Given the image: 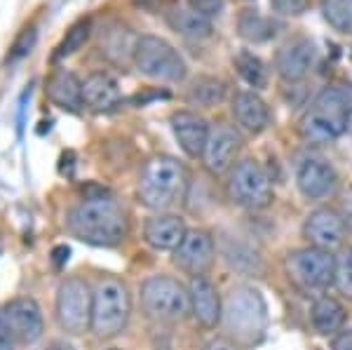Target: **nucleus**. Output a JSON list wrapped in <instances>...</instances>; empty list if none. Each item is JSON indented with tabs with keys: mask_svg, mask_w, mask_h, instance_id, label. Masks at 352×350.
<instances>
[{
	"mask_svg": "<svg viewBox=\"0 0 352 350\" xmlns=\"http://www.w3.org/2000/svg\"><path fill=\"white\" fill-rule=\"evenodd\" d=\"M66 228L73 238L92 247H118L129 233L122 207L109 195L85 197L78 202L68 212Z\"/></svg>",
	"mask_w": 352,
	"mask_h": 350,
	"instance_id": "f257e3e1",
	"label": "nucleus"
},
{
	"mask_svg": "<svg viewBox=\"0 0 352 350\" xmlns=\"http://www.w3.org/2000/svg\"><path fill=\"white\" fill-rule=\"evenodd\" d=\"M188 193V172L184 162L172 155H155L141 169L136 195L144 207L153 212H167L184 202Z\"/></svg>",
	"mask_w": 352,
	"mask_h": 350,
	"instance_id": "f03ea898",
	"label": "nucleus"
},
{
	"mask_svg": "<svg viewBox=\"0 0 352 350\" xmlns=\"http://www.w3.org/2000/svg\"><path fill=\"white\" fill-rule=\"evenodd\" d=\"M350 89L324 87L308 106L298 122V134L305 144L322 146L331 144L348 132Z\"/></svg>",
	"mask_w": 352,
	"mask_h": 350,
	"instance_id": "7ed1b4c3",
	"label": "nucleus"
},
{
	"mask_svg": "<svg viewBox=\"0 0 352 350\" xmlns=\"http://www.w3.org/2000/svg\"><path fill=\"white\" fill-rule=\"evenodd\" d=\"M268 303L249 285H237L223 301V325L230 338L242 346H256L268 331Z\"/></svg>",
	"mask_w": 352,
	"mask_h": 350,
	"instance_id": "20e7f679",
	"label": "nucleus"
},
{
	"mask_svg": "<svg viewBox=\"0 0 352 350\" xmlns=\"http://www.w3.org/2000/svg\"><path fill=\"white\" fill-rule=\"evenodd\" d=\"M141 308L155 325H179L190 315V294L184 282L153 275L141 285Z\"/></svg>",
	"mask_w": 352,
	"mask_h": 350,
	"instance_id": "39448f33",
	"label": "nucleus"
},
{
	"mask_svg": "<svg viewBox=\"0 0 352 350\" xmlns=\"http://www.w3.org/2000/svg\"><path fill=\"white\" fill-rule=\"evenodd\" d=\"M132 315V296L124 282L104 278L94 287L92 301V331L96 338H116L127 329Z\"/></svg>",
	"mask_w": 352,
	"mask_h": 350,
	"instance_id": "423d86ee",
	"label": "nucleus"
},
{
	"mask_svg": "<svg viewBox=\"0 0 352 350\" xmlns=\"http://www.w3.org/2000/svg\"><path fill=\"white\" fill-rule=\"evenodd\" d=\"M92 301L94 289L82 278H66L61 280L54 298V318L61 331L71 336H80L92 329Z\"/></svg>",
	"mask_w": 352,
	"mask_h": 350,
	"instance_id": "0eeeda50",
	"label": "nucleus"
},
{
	"mask_svg": "<svg viewBox=\"0 0 352 350\" xmlns=\"http://www.w3.org/2000/svg\"><path fill=\"white\" fill-rule=\"evenodd\" d=\"M134 66L146 78L157 83H184L188 76L186 59L172 43H167L160 36H141Z\"/></svg>",
	"mask_w": 352,
	"mask_h": 350,
	"instance_id": "6e6552de",
	"label": "nucleus"
},
{
	"mask_svg": "<svg viewBox=\"0 0 352 350\" xmlns=\"http://www.w3.org/2000/svg\"><path fill=\"white\" fill-rule=\"evenodd\" d=\"M287 273L294 285L305 292H322L333 285L336 278V256L320 247H303L287 256Z\"/></svg>",
	"mask_w": 352,
	"mask_h": 350,
	"instance_id": "1a4fd4ad",
	"label": "nucleus"
},
{
	"mask_svg": "<svg viewBox=\"0 0 352 350\" xmlns=\"http://www.w3.org/2000/svg\"><path fill=\"white\" fill-rule=\"evenodd\" d=\"M228 197L235 205L249 210H263L272 202V184L265 169L254 160H240L230 169L226 182Z\"/></svg>",
	"mask_w": 352,
	"mask_h": 350,
	"instance_id": "9d476101",
	"label": "nucleus"
},
{
	"mask_svg": "<svg viewBox=\"0 0 352 350\" xmlns=\"http://www.w3.org/2000/svg\"><path fill=\"white\" fill-rule=\"evenodd\" d=\"M0 320L3 325L10 329V334L16 338V343H31L41 341L43 331H45V320H43V310L33 298L19 296L12 298L10 303H5L0 310Z\"/></svg>",
	"mask_w": 352,
	"mask_h": 350,
	"instance_id": "9b49d317",
	"label": "nucleus"
},
{
	"mask_svg": "<svg viewBox=\"0 0 352 350\" xmlns=\"http://www.w3.org/2000/svg\"><path fill=\"white\" fill-rule=\"evenodd\" d=\"M217 259V245H214L212 233L202 228H192L186 233L181 245L174 250V266L188 275H204L214 266Z\"/></svg>",
	"mask_w": 352,
	"mask_h": 350,
	"instance_id": "f8f14e48",
	"label": "nucleus"
},
{
	"mask_svg": "<svg viewBox=\"0 0 352 350\" xmlns=\"http://www.w3.org/2000/svg\"><path fill=\"white\" fill-rule=\"evenodd\" d=\"M242 151V134L235 127L219 122L209 132V141L204 146L202 162L212 174H223L235 167L237 153Z\"/></svg>",
	"mask_w": 352,
	"mask_h": 350,
	"instance_id": "ddd939ff",
	"label": "nucleus"
},
{
	"mask_svg": "<svg viewBox=\"0 0 352 350\" xmlns=\"http://www.w3.org/2000/svg\"><path fill=\"white\" fill-rule=\"evenodd\" d=\"M303 235L312 247L331 252L345 242L348 223H345L343 214L336 212L333 207H317V210L310 212V217L305 219Z\"/></svg>",
	"mask_w": 352,
	"mask_h": 350,
	"instance_id": "4468645a",
	"label": "nucleus"
},
{
	"mask_svg": "<svg viewBox=\"0 0 352 350\" xmlns=\"http://www.w3.org/2000/svg\"><path fill=\"white\" fill-rule=\"evenodd\" d=\"M317 50L308 38H292L275 52V71L285 83H298L312 71Z\"/></svg>",
	"mask_w": 352,
	"mask_h": 350,
	"instance_id": "2eb2a0df",
	"label": "nucleus"
},
{
	"mask_svg": "<svg viewBox=\"0 0 352 350\" xmlns=\"http://www.w3.org/2000/svg\"><path fill=\"white\" fill-rule=\"evenodd\" d=\"M190 294V315L202 329H217L223 320V301H221L217 287L212 285L204 275L190 278L188 285Z\"/></svg>",
	"mask_w": 352,
	"mask_h": 350,
	"instance_id": "dca6fc26",
	"label": "nucleus"
},
{
	"mask_svg": "<svg viewBox=\"0 0 352 350\" xmlns=\"http://www.w3.org/2000/svg\"><path fill=\"white\" fill-rule=\"evenodd\" d=\"M296 184L308 200H322L336 190L338 177L336 169L322 157H303L296 169Z\"/></svg>",
	"mask_w": 352,
	"mask_h": 350,
	"instance_id": "f3484780",
	"label": "nucleus"
},
{
	"mask_svg": "<svg viewBox=\"0 0 352 350\" xmlns=\"http://www.w3.org/2000/svg\"><path fill=\"white\" fill-rule=\"evenodd\" d=\"M172 129L179 146L188 157H202L212 125L195 111H179L172 116Z\"/></svg>",
	"mask_w": 352,
	"mask_h": 350,
	"instance_id": "a211bd4d",
	"label": "nucleus"
},
{
	"mask_svg": "<svg viewBox=\"0 0 352 350\" xmlns=\"http://www.w3.org/2000/svg\"><path fill=\"white\" fill-rule=\"evenodd\" d=\"M186 233H188V228L179 214L157 212L146 219L144 223V240L157 252H174L181 245V240L186 238Z\"/></svg>",
	"mask_w": 352,
	"mask_h": 350,
	"instance_id": "6ab92c4d",
	"label": "nucleus"
},
{
	"mask_svg": "<svg viewBox=\"0 0 352 350\" xmlns=\"http://www.w3.org/2000/svg\"><path fill=\"white\" fill-rule=\"evenodd\" d=\"M141 36L129 28L127 24H109L106 31L101 33V54L111 61V64L124 66V64H134L136 47H139Z\"/></svg>",
	"mask_w": 352,
	"mask_h": 350,
	"instance_id": "aec40b11",
	"label": "nucleus"
},
{
	"mask_svg": "<svg viewBox=\"0 0 352 350\" xmlns=\"http://www.w3.org/2000/svg\"><path fill=\"white\" fill-rule=\"evenodd\" d=\"M82 101L92 111H111L122 101L120 85L106 71H94L82 80Z\"/></svg>",
	"mask_w": 352,
	"mask_h": 350,
	"instance_id": "412c9836",
	"label": "nucleus"
},
{
	"mask_svg": "<svg viewBox=\"0 0 352 350\" xmlns=\"http://www.w3.org/2000/svg\"><path fill=\"white\" fill-rule=\"evenodd\" d=\"M232 116L237 127L247 134H261L270 125L268 104L256 92H237L232 97Z\"/></svg>",
	"mask_w": 352,
	"mask_h": 350,
	"instance_id": "4be33fe9",
	"label": "nucleus"
},
{
	"mask_svg": "<svg viewBox=\"0 0 352 350\" xmlns=\"http://www.w3.org/2000/svg\"><path fill=\"white\" fill-rule=\"evenodd\" d=\"M45 94L54 106H59L61 111L78 113L85 106L82 101V80H78L76 73L59 69L50 76L47 85H45Z\"/></svg>",
	"mask_w": 352,
	"mask_h": 350,
	"instance_id": "5701e85b",
	"label": "nucleus"
},
{
	"mask_svg": "<svg viewBox=\"0 0 352 350\" xmlns=\"http://www.w3.org/2000/svg\"><path fill=\"white\" fill-rule=\"evenodd\" d=\"M169 28L179 36L188 38V41H204V38L212 36V21L204 14L195 12L192 8H169L164 12Z\"/></svg>",
	"mask_w": 352,
	"mask_h": 350,
	"instance_id": "b1692460",
	"label": "nucleus"
},
{
	"mask_svg": "<svg viewBox=\"0 0 352 350\" xmlns=\"http://www.w3.org/2000/svg\"><path fill=\"white\" fill-rule=\"evenodd\" d=\"M310 322L315 327L317 334H322V336L338 334L345 325V308L340 306L333 296H320L312 303Z\"/></svg>",
	"mask_w": 352,
	"mask_h": 350,
	"instance_id": "393cba45",
	"label": "nucleus"
},
{
	"mask_svg": "<svg viewBox=\"0 0 352 350\" xmlns=\"http://www.w3.org/2000/svg\"><path fill=\"white\" fill-rule=\"evenodd\" d=\"M226 99V83L214 76H200L190 83L188 101L200 109H214Z\"/></svg>",
	"mask_w": 352,
	"mask_h": 350,
	"instance_id": "a878e982",
	"label": "nucleus"
},
{
	"mask_svg": "<svg viewBox=\"0 0 352 350\" xmlns=\"http://www.w3.org/2000/svg\"><path fill=\"white\" fill-rule=\"evenodd\" d=\"M237 31L249 43H265L277 33V24L258 10H242V14L237 17Z\"/></svg>",
	"mask_w": 352,
	"mask_h": 350,
	"instance_id": "bb28decb",
	"label": "nucleus"
},
{
	"mask_svg": "<svg viewBox=\"0 0 352 350\" xmlns=\"http://www.w3.org/2000/svg\"><path fill=\"white\" fill-rule=\"evenodd\" d=\"M235 69H237L240 78L249 85V87H254V89L268 87L270 71H268V66H265V61L261 59V56L247 52V50H242V52L235 56Z\"/></svg>",
	"mask_w": 352,
	"mask_h": 350,
	"instance_id": "cd10ccee",
	"label": "nucleus"
},
{
	"mask_svg": "<svg viewBox=\"0 0 352 350\" xmlns=\"http://www.w3.org/2000/svg\"><path fill=\"white\" fill-rule=\"evenodd\" d=\"M322 17L333 31L352 36V0H322Z\"/></svg>",
	"mask_w": 352,
	"mask_h": 350,
	"instance_id": "c85d7f7f",
	"label": "nucleus"
},
{
	"mask_svg": "<svg viewBox=\"0 0 352 350\" xmlns=\"http://www.w3.org/2000/svg\"><path fill=\"white\" fill-rule=\"evenodd\" d=\"M89 33H92V21L89 19H78L76 24L66 31V36L61 38V43L54 50V59H64V56L76 54L78 50L87 43Z\"/></svg>",
	"mask_w": 352,
	"mask_h": 350,
	"instance_id": "c756f323",
	"label": "nucleus"
},
{
	"mask_svg": "<svg viewBox=\"0 0 352 350\" xmlns=\"http://www.w3.org/2000/svg\"><path fill=\"white\" fill-rule=\"evenodd\" d=\"M333 287L343 296L352 298V250H343L336 256V278H333Z\"/></svg>",
	"mask_w": 352,
	"mask_h": 350,
	"instance_id": "7c9ffc66",
	"label": "nucleus"
},
{
	"mask_svg": "<svg viewBox=\"0 0 352 350\" xmlns=\"http://www.w3.org/2000/svg\"><path fill=\"white\" fill-rule=\"evenodd\" d=\"M36 38H38L36 28H33V26L24 28V31L16 36L12 50H10V59H19V56H26L33 50V45H36Z\"/></svg>",
	"mask_w": 352,
	"mask_h": 350,
	"instance_id": "2f4dec72",
	"label": "nucleus"
},
{
	"mask_svg": "<svg viewBox=\"0 0 352 350\" xmlns=\"http://www.w3.org/2000/svg\"><path fill=\"white\" fill-rule=\"evenodd\" d=\"M270 5L282 17H298L310 8V0H270Z\"/></svg>",
	"mask_w": 352,
	"mask_h": 350,
	"instance_id": "473e14b6",
	"label": "nucleus"
},
{
	"mask_svg": "<svg viewBox=\"0 0 352 350\" xmlns=\"http://www.w3.org/2000/svg\"><path fill=\"white\" fill-rule=\"evenodd\" d=\"M188 8H192L195 12L204 14L207 19H212V17H217L221 12V8H223V0H188Z\"/></svg>",
	"mask_w": 352,
	"mask_h": 350,
	"instance_id": "72a5a7b5",
	"label": "nucleus"
},
{
	"mask_svg": "<svg viewBox=\"0 0 352 350\" xmlns=\"http://www.w3.org/2000/svg\"><path fill=\"white\" fill-rule=\"evenodd\" d=\"M331 350H352V329L338 331L336 338H333Z\"/></svg>",
	"mask_w": 352,
	"mask_h": 350,
	"instance_id": "f704fd0d",
	"label": "nucleus"
},
{
	"mask_svg": "<svg viewBox=\"0 0 352 350\" xmlns=\"http://www.w3.org/2000/svg\"><path fill=\"white\" fill-rule=\"evenodd\" d=\"M204 350H242L240 343H235L232 338H214V341L207 343Z\"/></svg>",
	"mask_w": 352,
	"mask_h": 350,
	"instance_id": "c9c22d12",
	"label": "nucleus"
},
{
	"mask_svg": "<svg viewBox=\"0 0 352 350\" xmlns=\"http://www.w3.org/2000/svg\"><path fill=\"white\" fill-rule=\"evenodd\" d=\"M14 346H16V338L10 334V329L0 320V350H14Z\"/></svg>",
	"mask_w": 352,
	"mask_h": 350,
	"instance_id": "e433bc0d",
	"label": "nucleus"
},
{
	"mask_svg": "<svg viewBox=\"0 0 352 350\" xmlns=\"http://www.w3.org/2000/svg\"><path fill=\"white\" fill-rule=\"evenodd\" d=\"M68 256H71V250H68L66 245L54 247V252H52V261H54V266H56V268L64 266V263L68 261Z\"/></svg>",
	"mask_w": 352,
	"mask_h": 350,
	"instance_id": "4c0bfd02",
	"label": "nucleus"
},
{
	"mask_svg": "<svg viewBox=\"0 0 352 350\" xmlns=\"http://www.w3.org/2000/svg\"><path fill=\"white\" fill-rule=\"evenodd\" d=\"M345 223H348V228L352 230V193L345 197V214H343Z\"/></svg>",
	"mask_w": 352,
	"mask_h": 350,
	"instance_id": "58836bf2",
	"label": "nucleus"
},
{
	"mask_svg": "<svg viewBox=\"0 0 352 350\" xmlns=\"http://www.w3.org/2000/svg\"><path fill=\"white\" fill-rule=\"evenodd\" d=\"M47 350H76V348H73L68 341H52L47 346Z\"/></svg>",
	"mask_w": 352,
	"mask_h": 350,
	"instance_id": "ea45409f",
	"label": "nucleus"
},
{
	"mask_svg": "<svg viewBox=\"0 0 352 350\" xmlns=\"http://www.w3.org/2000/svg\"><path fill=\"white\" fill-rule=\"evenodd\" d=\"M348 132L352 134V101H350V111H348Z\"/></svg>",
	"mask_w": 352,
	"mask_h": 350,
	"instance_id": "a19ab883",
	"label": "nucleus"
},
{
	"mask_svg": "<svg viewBox=\"0 0 352 350\" xmlns=\"http://www.w3.org/2000/svg\"><path fill=\"white\" fill-rule=\"evenodd\" d=\"M106 350H120V348H106Z\"/></svg>",
	"mask_w": 352,
	"mask_h": 350,
	"instance_id": "79ce46f5",
	"label": "nucleus"
}]
</instances>
